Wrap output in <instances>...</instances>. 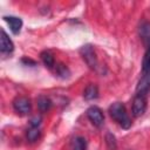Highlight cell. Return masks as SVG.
Instances as JSON below:
<instances>
[{"label":"cell","instance_id":"1","mask_svg":"<svg viewBox=\"0 0 150 150\" xmlns=\"http://www.w3.org/2000/svg\"><path fill=\"white\" fill-rule=\"evenodd\" d=\"M109 114L110 116L124 129H128L131 127V120L127 112V109L124 107V104L120 103V102H116V103H112L109 108Z\"/></svg>","mask_w":150,"mask_h":150},{"label":"cell","instance_id":"2","mask_svg":"<svg viewBox=\"0 0 150 150\" xmlns=\"http://www.w3.org/2000/svg\"><path fill=\"white\" fill-rule=\"evenodd\" d=\"M145 110H146V97L145 95L137 94L132 102V109H131L132 116L139 117L145 112Z\"/></svg>","mask_w":150,"mask_h":150},{"label":"cell","instance_id":"3","mask_svg":"<svg viewBox=\"0 0 150 150\" xmlns=\"http://www.w3.org/2000/svg\"><path fill=\"white\" fill-rule=\"evenodd\" d=\"M87 116L89 118V121L95 125V127H101L103 124V121H104V116H103V112L102 110L98 108V107H90L88 110H87Z\"/></svg>","mask_w":150,"mask_h":150},{"label":"cell","instance_id":"4","mask_svg":"<svg viewBox=\"0 0 150 150\" xmlns=\"http://www.w3.org/2000/svg\"><path fill=\"white\" fill-rule=\"evenodd\" d=\"M13 107H14V110L19 114H22V115H26L30 111V108H32V104H30V100L27 98V97H18L14 100L13 102Z\"/></svg>","mask_w":150,"mask_h":150},{"label":"cell","instance_id":"5","mask_svg":"<svg viewBox=\"0 0 150 150\" xmlns=\"http://www.w3.org/2000/svg\"><path fill=\"white\" fill-rule=\"evenodd\" d=\"M81 54H82V57L84 59V61L88 63L89 67L91 68H95L96 64H97V60H96V54L93 49V47L90 45H86L81 48Z\"/></svg>","mask_w":150,"mask_h":150},{"label":"cell","instance_id":"6","mask_svg":"<svg viewBox=\"0 0 150 150\" xmlns=\"http://www.w3.org/2000/svg\"><path fill=\"white\" fill-rule=\"evenodd\" d=\"M0 49L4 54H8L11 52H13L14 49V45L11 41V39L8 38V35L5 33L4 29H1V38H0Z\"/></svg>","mask_w":150,"mask_h":150},{"label":"cell","instance_id":"7","mask_svg":"<svg viewBox=\"0 0 150 150\" xmlns=\"http://www.w3.org/2000/svg\"><path fill=\"white\" fill-rule=\"evenodd\" d=\"M150 90V71H148L138 82L136 91L139 95H145Z\"/></svg>","mask_w":150,"mask_h":150},{"label":"cell","instance_id":"8","mask_svg":"<svg viewBox=\"0 0 150 150\" xmlns=\"http://www.w3.org/2000/svg\"><path fill=\"white\" fill-rule=\"evenodd\" d=\"M5 21L8 23L11 30L14 33V34H18L20 30H21V27H22V20L18 16H5L4 18Z\"/></svg>","mask_w":150,"mask_h":150},{"label":"cell","instance_id":"9","mask_svg":"<svg viewBox=\"0 0 150 150\" xmlns=\"http://www.w3.org/2000/svg\"><path fill=\"white\" fill-rule=\"evenodd\" d=\"M70 149L71 150H86L87 149V142L83 137L77 136L71 139L70 142Z\"/></svg>","mask_w":150,"mask_h":150},{"label":"cell","instance_id":"10","mask_svg":"<svg viewBox=\"0 0 150 150\" xmlns=\"http://www.w3.org/2000/svg\"><path fill=\"white\" fill-rule=\"evenodd\" d=\"M83 96H84V98L88 100V101L96 98V97L98 96V89H97V87H96L95 84H89V86H87V88H86L84 91H83Z\"/></svg>","mask_w":150,"mask_h":150},{"label":"cell","instance_id":"11","mask_svg":"<svg viewBox=\"0 0 150 150\" xmlns=\"http://www.w3.org/2000/svg\"><path fill=\"white\" fill-rule=\"evenodd\" d=\"M139 34H141V38L142 40L149 45L150 47V23L149 22H144L141 28H139Z\"/></svg>","mask_w":150,"mask_h":150},{"label":"cell","instance_id":"12","mask_svg":"<svg viewBox=\"0 0 150 150\" xmlns=\"http://www.w3.org/2000/svg\"><path fill=\"white\" fill-rule=\"evenodd\" d=\"M50 105H52V102H50V100L47 98L46 96H40V97L38 98V108L40 109V111L45 112V111L49 110Z\"/></svg>","mask_w":150,"mask_h":150},{"label":"cell","instance_id":"13","mask_svg":"<svg viewBox=\"0 0 150 150\" xmlns=\"http://www.w3.org/2000/svg\"><path fill=\"white\" fill-rule=\"evenodd\" d=\"M41 59H42V61H43V63H45L46 67L53 68V67L55 66L54 56H53L49 52H43V53H41Z\"/></svg>","mask_w":150,"mask_h":150},{"label":"cell","instance_id":"14","mask_svg":"<svg viewBox=\"0 0 150 150\" xmlns=\"http://www.w3.org/2000/svg\"><path fill=\"white\" fill-rule=\"evenodd\" d=\"M39 136H40V130H39L38 128H33V127H30V129L27 130V138H28L29 142H34V141H36V139L39 138Z\"/></svg>","mask_w":150,"mask_h":150},{"label":"cell","instance_id":"15","mask_svg":"<svg viewBox=\"0 0 150 150\" xmlns=\"http://www.w3.org/2000/svg\"><path fill=\"white\" fill-rule=\"evenodd\" d=\"M142 69H143V71H145V73L150 71V47L148 48L146 53L144 54L143 63H142Z\"/></svg>","mask_w":150,"mask_h":150},{"label":"cell","instance_id":"16","mask_svg":"<svg viewBox=\"0 0 150 150\" xmlns=\"http://www.w3.org/2000/svg\"><path fill=\"white\" fill-rule=\"evenodd\" d=\"M56 73L61 76V77H67L68 75H69V70H68V68L64 66V64H57L56 66Z\"/></svg>","mask_w":150,"mask_h":150},{"label":"cell","instance_id":"17","mask_svg":"<svg viewBox=\"0 0 150 150\" xmlns=\"http://www.w3.org/2000/svg\"><path fill=\"white\" fill-rule=\"evenodd\" d=\"M105 141H107L108 148H109L110 150H115V149H116V141H115L114 135H111V134H107V136H105Z\"/></svg>","mask_w":150,"mask_h":150},{"label":"cell","instance_id":"18","mask_svg":"<svg viewBox=\"0 0 150 150\" xmlns=\"http://www.w3.org/2000/svg\"><path fill=\"white\" fill-rule=\"evenodd\" d=\"M40 123H41V117L40 116H35L30 120V127H33V128H38L40 125Z\"/></svg>","mask_w":150,"mask_h":150}]
</instances>
